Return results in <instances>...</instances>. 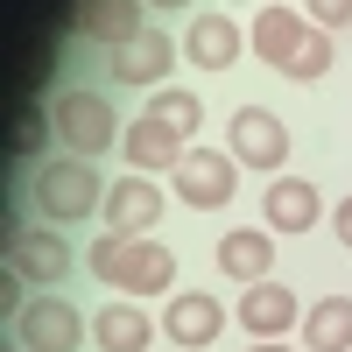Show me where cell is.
<instances>
[{
  "mask_svg": "<svg viewBox=\"0 0 352 352\" xmlns=\"http://www.w3.org/2000/svg\"><path fill=\"white\" fill-rule=\"evenodd\" d=\"M106 176H99V162H85V155H50V162H36V176H28V197H36V212L50 219V226H78V219H92V212H106Z\"/></svg>",
  "mask_w": 352,
  "mask_h": 352,
  "instance_id": "1",
  "label": "cell"
},
{
  "mask_svg": "<svg viewBox=\"0 0 352 352\" xmlns=\"http://www.w3.org/2000/svg\"><path fill=\"white\" fill-rule=\"evenodd\" d=\"M50 120H56V141H64V155H85L99 162L106 148H120V113H113V99L99 92V85H64V92L50 99Z\"/></svg>",
  "mask_w": 352,
  "mask_h": 352,
  "instance_id": "2",
  "label": "cell"
},
{
  "mask_svg": "<svg viewBox=\"0 0 352 352\" xmlns=\"http://www.w3.org/2000/svg\"><path fill=\"white\" fill-rule=\"evenodd\" d=\"M78 268V254L71 240L56 226H14V240H8V275H21L28 289H64Z\"/></svg>",
  "mask_w": 352,
  "mask_h": 352,
  "instance_id": "3",
  "label": "cell"
},
{
  "mask_svg": "<svg viewBox=\"0 0 352 352\" xmlns=\"http://www.w3.org/2000/svg\"><path fill=\"white\" fill-rule=\"evenodd\" d=\"M176 56H184V43H176L169 36V28H141V36H127L120 50H106V78L113 85H134V92H141V85H148V92H162V78L176 71Z\"/></svg>",
  "mask_w": 352,
  "mask_h": 352,
  "instance_id": "4",
  "label": "cell"
},
{
  "mask_svg": "<svg viewBox=\"0 0 352 352\" xmlns=\"http://www.w3.org/2000/svg\"><path fill=\"white\" fill-rule=\"evenodd\" d=\"M14 345L28 352H78L85 345V317L71 296H28L14 310Z\"/></svg>",
  "mask_w": 352,
  "mask_h": 352,
  "instance_id": "5",
  "label": "cell"
},
{
  "mask_svg": "<svg viewBox=\"0 0 352 352\" xmlns=\"http://www.w3.org/2000/svg\"><path fill=\"white\" fill-rule=\"evenodd\" d=\"M226 155L240 162V169L282 176V162H289V127L275 120L268 106H240V113H232V127H226Z\"/></svg>",
  "mask_w": 352,
  "mask_h": 352,
  "instance_id": "6",
  "label": "cell"
},
{
  "mask_svg": "<svg viewBox=\"0 0 352 352\" xmlns=\"http://www.w3.org/2000/svg\"><path fill=\"white\" fill-rule=\"evenodd\" d=\"M232 155H219V148H184V162L169 169V184H176V197L190 204V212H219V204H232Z\"/></svg>",
  "mask_w": 352,
  "mask_h": 352,
  "instance_id": "7",
  "label": "cell"
},
{
  "mask_svg": "<svg viewBox=\"0 0 352 352\" xmlns=\"http://www.w3.org/2000/svg\"><path fill=\"white\" fill-rule=\"evenodd\" d=\"M232 317H240L247 338H289V331L303 324V303H296V289H289V282L268 275V282H254L247 296H240V310H232Z\"/></svg>",
  "mask_w": 352,
  "mask_h": 352,
  "instance_id": "8",
  "label": "cell"
},
{
  "mask_svg": "<svg viewBox=\"0 0 352 352\" xmlns=\"http://www.w3.org/2000/svg\"><path fill=\"white\" fill-rule=\"evenodd\" d=\"M120 296H169V282H176V254L162 240H127V254L113 261V275H106Z\"/></svg>",
  "mask_w": 352,
  "mask_h": 352,
  "instance_id": "9",
  "label": "cell"
},
{
  "mask_svg": "<svg viewBox=\"0 0 352 352\" xmlns=\"http://www.w3.org/2000/svg\"><path fill=\"white\" fill-rule=\"evenodd\" d=\"M310 28H317V21H310L303 8H282V0H275V8H261V14H254V36H247V43H254V56H261L268 71H289V56L303 50Z\"/></svg>",
  "mask_w": 352,
  "mask_h": 352,
  "instance_id": "10",
  "label": "cell"
},
{
  "mask_svg": "<svg viewBox=\"0 0 352 352\" xmlns=\"http://www.w3.org/2000/svg\"><path fill=\"white\" fill-rule=\"evenodd\" d=\"M240 50H247V28L232 21V14H197L184 28V56H190L197 71H232Z\"/></svg>",
  "mask_w": 352,
  "mask_h": 352,
  "instance_id": "11",
  "label": "cell"
},
{
  "mask_svg": "<svg viewBox=\"0 0 352 352\" xmlns=\"http://www.w3.org/2000/svg\"><path fill=\"white\" fill-rule=\"evenodd\" d=\"M317 212H324V197H317L310 176H275V184L261 190V219H268V232H310Z\"/></svg>",
  "mask_w": 352,
  "mask_h": 352,
  "instance_id": "12",
  "label": "cell"
},
{
  "mask_svg": "<svg viewBox=\"0 0 352 352\" xmlns=\"http://www.w3.org/2000/svg\"><path fill=\"white\" fill-rule=\"evenodd\" d=\"M162 331L184 345V352H204V345L226 331V303H219V296H204V289H190V296H169Z\"/></svg>",
  "mask_w": 352,
  "mask_h": 352,
  "instance_id": "13",
  "label": "cell"
},
{
  "mask_svg": "<svg viewBox=\"0 0 352 352\" xmlns=\"http://www.w3.org/2000/svg\"><path fill=\"white\" fill-rule=\"evenodd\" d=\"M120 155H127V169L134 176H155V169H176L184 162V134H169L155 113H141V120L120 134Z\"/></svg>",
  "mask_w": 352,
  "mask_h": 352,
  "instance_id": "14",
  "label": "cell"
},
{
  "mask_svg": "<svg viewBox=\"0 0 352 352\" xmlns=\"http://www.w3.org/2000/svg\"><path fill=\"white\" fill-rule=\"evenodd\" d=\"M71 28L85 43H106V50H120L127 36H141V0H78V14H71Z\"/></svg>",
  "mask_w": 352,
  "mask_h": 352,
  "instance_id": "15",
  "label": "cell"
},
{
  "mask_svg": "<svg viewBox=\"0 0 352 352\" xmlns=\"http://www.w3.org/2000/svg\"><path fill=\"white\" fill-rule=\"evenodd\" d=\"M92 345L99 352H148L155 345V317L141 303H99L92 310Z\"/></svg>",
  "mask_w": 352,
  "mask_h": 352,
  "instance_id": "16",
  "label": "cell"
},
{
  "mask_svg": "<svg viewBox=\"0 0 352 352\" xmlns=\"http://www.w3.org/2000/svg\"><path fill=\"white\" fill-rule=\"evenodd\" d=\"M219 268L240 282V289L268 282V275H275V240H268V232H254V226H232L226 240H219Z\"/></svg>",
  "mask_w": 352,
  "mask_h": 352,
  "instance_id": "17",
  "label": "cell"
},
{
  "mask_svg": "<svg viewBox=\"0 0 352 352\" xmlns=\"http://www.w3.org/2000/svg\"><path fill=\"white\" fill-rule=\"evenodd\" d=\"M155 219H162V184L127 176V184L106 190V232H148Z\"/></svg>",
  "mask_w": 352,
  "mask_h": 352,
  "instance_id": "18",
  "label": "cell"
},
{
  "mask_svg": "<svg viewBox=\"0 0 352 352\" xmlns=\"http://www.w3.org/2000/svg\"><path fill=\"white\" fill-rule=\"evenodd\" d=\"M303 345L310 352H352V296H317L303 310Z\"/></svg>",
  "mask_w": 352,
  "mask_h": 352,
  "instance_id": "19",
  "label": "cell"
},
{
  "mask_svg": "<svg viewBox=\"0 0 352 352\" xmlns=\"http://www.w3.org/2000/svg\"><path fill=\"white\" fill-rule=\"evenodd\" d=\"M148 113H155L169 134H184V141L204 127V99H197V92H176V85H162V92L148 99Z\"/></svg>",
  "mask_w": 352,
  "mask_h": 352,
  "instance_id": "20",
  "label": "cell"
},
{
  "mask_svg": "<svg viewBox=\"0 0 352 352\" xmlns=\"http://www.w3.org/2000/svg\"><path fill=\"white\" fill-rule=\"evenodd\" d=\"M331 56H338V50H331V28H310V36H303V50L289 56V71H282V78H296V85H317V78L331 71Z\"/></svg>",
  "mask_w": 352,
  "mask_h": 352,
  "instance_id": "21",
  "label": "cell"
},
{
  "mask_svg": "<svg viewBox=\"0 0 352 352\" xmlns=\"http://www.w3.org/2000/svg\"><path fill=\"white\" fill-rule=\"evenodd\" d=\"M50 134H56V120H50V113H21V120H14V155H36Z\"/></svg>",
  "mask_w": 352,
  "mask_h": 352,
  "instance_id": "22",
  "label": "cell"
},
{
  "mask_svg": "<svg viewBox=\"0 0 352 352\" xmlns=\"http://www.w3.org/2000/svg\"><path fill=\"white\" fill-rule=\"evenodd\" d=\"M303 14H310L317 28H345V21H352V0H303Z\"/></svg>",
  "mask_w": 352,
  "mask_h": 352,
  "instance_id": "23",
  "label": "cell"
},
{
  "mask_svg": "<svg viewBox=\"0 0 352 352\" xmlns=\"http://www.w3.org/2000/svg\"><path fill=\"white\" fill-rule=\"evenodd\" d=\"M331 226H338V247H352V197H338V212H331Z\"/></svg>",
  "mask_w": 352,
  "mask_h": 352,
  "instance_id": "24",
  "label": "cell"
},
{
  "mask_svg": "<svg viewBox=\"0 0 352 352\" xmlns=\"http://www.w3.org/2000/svg\"><path fill=\"white\" fill-rule=\"evenodd\" d=\"M247 352H296V345H282V338H254Z\"/></svg>",
  "mask_w": 352,
  "mask_h": 352,
  "instance_id": "25",
  "label": "cell"
},
{
  "mask_svg": "<svg viewBox=\"0 0 352 352\" xmlns=\"http://www.w3.org/2000/svg\"><path fill=\"white\" fill-rule=\"evenodd\" d=\"M148 8H162V14H176V8H197V0H148Z\"/></svg>",
  "mask_w": 352,
  "mask_h": 352,
  "instance_id": "26",
  "label": "cell"
},
{
  "mask_svg": "<svg viewBox=\"0 0 352 352\" xmlns=\"http://www.w3.org/2000/svg\"><path fill=\"white\" fill-rule=\"evenodd\" d=\"M8 352H28V345H8Z\"/></svg>",
  "mask_w": 352,
  "mask_h": 352,
  "instance_id": "27",
  "label": "cell"
}]
</instances>
